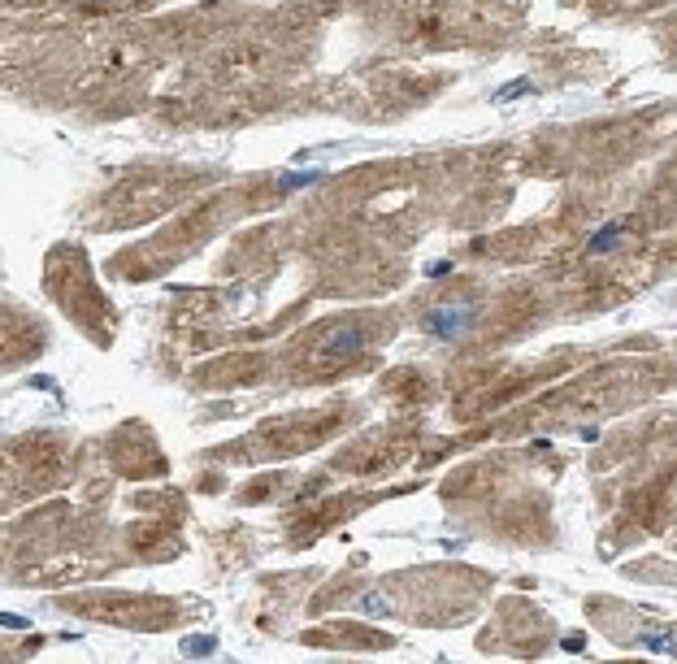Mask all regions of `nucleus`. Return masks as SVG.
Instances as JSON below:
<instances>
[{"label": "nucleus", "instance_id": "f257e3e1", "mask_svg": "<svg viewBox=\"0 0 677 664\" xmlns=\"http://www.w3.org/2000/svg\"><path fill=\"white\" fill-rule=\"evenodd\" d=\"M361 347H365V330L356 321H343L321 339V361H347V356H356Z\"/></svg>", "mask_w": 677, "mask_h": 664}, {"label": "nucleus", "instance_id": "f03ea898", "mask_svg": "<svg viewBox=\"0 0 677 664\" xmlns=\"http://www.w3.org/2000/svg\"><path fill=\"white\" fill-rule=\"evenodd\" d=\"M465 326H473V309L469 304H447V309H430L425 313V330L434 339H456Z\"/></svg>", "mask_w": 677, "mask_h": 664}, {"label": "nucleus", "instance_id": "7ed1b4c3", "mask_svg": "<svg viewBox=\"0 0 677 664\" xmlns=\"http://www.w3.org/2000/svg\"><path fill=\"white\" fill-rule=\"evenodd\" d=\"M617 239H621V222H612V226H604L595 239H591V252H608V248H617Z\"/></svg>", "mask_w": 677, "mask_h": 664}, {"label": "nucleus", "instance_id": "20e7f679", "mask_svg": "<svg viewBox=\"0 0 677 664\" xmlns=\"http://www.w3.org/2000/svg\"><path fill=\"white\" fill-rule=\"evenodd\" d=\"M317 178H321L317 170H299V174H287V178H283V191H295V187H309V183H317Z\"/></svg>", "mask_w": 677, "mask_h": 664}, {"label": "nucleus", "instance_id": "39448f33", "mask_svg": "<svg viewBox=\"0 0 677 664\" xmlns=\"http://www.w3.org/2000/svg\"><path fill=\"white\" fill-rule=\"evenodd\" d=\"M643 647H647V651H677V643H673L669 634H647Z\"/></svg>", "mask_w": 677, "mask_h": 664}, {"label": "nucleus", "instance_id": "423d86ee", "mask_svg": "<svg viewBox=\"0 0 677 664\" xmlns=\"http://www.w3.org/2000/svg\"><path fill=\"white\" fill-rule=\"evenodd\" d=\"M183 651H191V656H209V651H213V638H187Z\"/></svg>", "mask_w": 677, "mask_h": 664}, {"label": "nucleus", "instance_id": "0eeeda50", "mask_svg": "<svg viewBox=\"0 0 677 664\" xmlns=\"http://www.w3.org/2000/svg\"><path fill=\"white\" fill-rule=\"evenodd\" d=\"M525 91H530V83L517 79V83H508V87H499V100H517V96H525Z\"/></svg>", "mask_w": 677, "mask_h": 664}, {"label": "nucleus", "instance_id": "6e6552de", "mask_svg": "<svg viewBox=\"0 0 677 664\" xmlns=\"http://www.w3.org/2000/svg\"><path fill=\"white\" fill-rule=\"evenodd\" d=\"M560 647H565V651H582V647H586V638H582V634H565V643H560Z\"/></svg>", "mask_w": 677, "mask_h": 664}]
</instances>
